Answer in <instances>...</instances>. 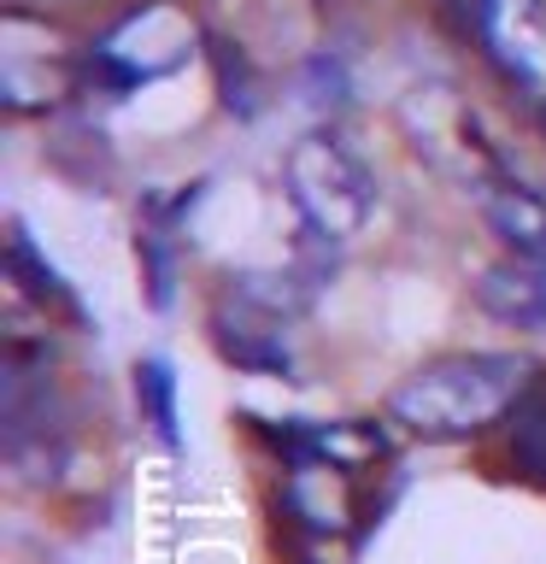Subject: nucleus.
<instances>
[{
	"instance_id": "1",
	"label": "nucleus",
	"mask_w": 546,
	"mask_h": 564,
	"mask_svg": "<svg viewBox=\"0 0 546 564\" xmlns=\"http://www.w3.org/2000/svg\"><path fill=\"white\" fill-rule=\"evenodd\" d=\"M528 382L535 370L517 352H447L394 388V423L423 441H470L500 423Z\"/></svg>"
},
{
	"instance_id": "2",
	"label": "nucleus",
	"mask_w": 546,
	"mask_h": 564,
	"mask_svg": "<svg viewBox=\"0 0 546 564\" xmlns=\"http://www.w3.org/2000/svg\"><path fill=\"white\" fill-rule=\"evenodd\" d=\"M288 200L317 241H352L370 224L376 183H370V171L352 159L347 141L317 130V135H299L294 153H288Z\"/></svg>"
},
{
	"instance_id": "3",
	"label": "nucleus",
	"mask_w": 546,
	"mask_h": 564,
	"mask_svg": "<svg viewBox=\"0 0 546 564\" xmlns=\"http://www.w3.org/2000/svg\"><path fill=\"white\" fill-rule=\"evenodd\" d=\"M188 59H194L188 12L171 7V0H153V7L130 12L95 53H88V70H95L106 88H148L159 77H171V70H183Z\"/></svg>"
},
{
	"instance_id": "4",
	"label": "nucleus",
	"mask_w": 546,
	"mask_h": 564,
	"mask_svg": "<svg viewBox=\"0 0 546 564\" xmlns=\"http://www.w3.org/2000/svg\"><path fill=\"white\" fill-rule=\"evenodd\" d=\"M476 200H482L488 229L511 247V259H546V200L535 188L493 176V183L476 188Z\"/></svg>"
},
{
	"instance_id": "5",
	"label": "nucleus",
	"mask_w": 546,
	"mask_h": 564,
	"mask_svg": "<svg viewBox=\"0 0 546 564\" xmlns=\"http://www.w3.org/2000/svg\"><path fill=\"white\" fill-rule=\"evenodd\" d=\"M476 300L511 329H546V276L535 259H505L476 282Z\"/></svg>"
},
{
	"instance_id": "6",
	"label": "nucleus",
	"mask_w": 546,
	"mask_h": 564,
	"mask_svg": "<svg viewBox=\"0 0 546 564\" xmlns=\"http://www.w3.org/2000/svg\"><path fill=\"white\" fill-rule=\"evenodd\" d=\"M7 271H12V282L24 289L35 306H47V312H65V317H83V306H77V294L65 289V276L53 271V264L30 247V236L24 229H12L7 236Z\"/></svg>"
},
{
	"instance_id": "7",
	"label": "nucleus",
	"mask_w": 546,
	"mask_h": 564,
	"mask_svg": "<svg viewBox=\"0 0 546 564\" xmlns=\"http://www.w3.org/2000/svg\"><path fill=\"white\" fill-rule=\"evenodd\" d=\"M511 465L546 488V377H535L511 405Z\"/></svg>"
},
{
	"instance_id": "8",
	"label": "nucleus",
	"mask_w": 546,
	"mask_h": 564,
	"mask_svg": "<svg viewBox=\"0 0 546 564\" xmlns=\"http://www.w3.org/2000/svg\"><path fill=\"white\" fill-rule=\"evenodd\" d=\"M135 394L148 400V412H153V430L165 435V441H176V405H171V370L159 365V359H148L135 370Z\"/></svg>"
},
{
	"instance_id": "9",
	"label": "nucleus",
	"mask_w": 546,
	"mask_h": 564,
	"mask_svg": "<svg viewBox=\"0 0 546 564\" xmlns=\"http://www.w3.org/2000/svg\"><path fill=\"white\" fill-rule=\"evenodd\" d=\"M452 7L465 12V24H476V35H482L488 47L500 42V35H493V18H500V0H452Z\"/></svg>"
},
{
	"instance_id": "10",
	"label": "nucleus",
	"mask_w": 546,
	"mask_h": 564,
	"mask_svg": "<svg viewBox=\"0 0 546 564\" xmlns=\"http://www.w3.org/2000/svg\"><path fill=\"white\" fill-rule=\"evenodd\" d=\"M535 264H540V276H546V259H535Z\"/></svg>"
}]
</instances>
